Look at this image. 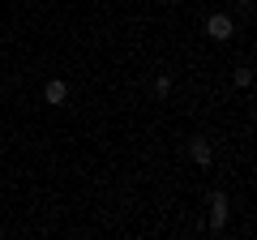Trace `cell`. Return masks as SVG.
Returning a JSON list of instances; mask_svg holds the SVG:
<instances>
[{"instance_id":"1","label":"cell","mask_w":257,"mask_h":240,"mask_svg":"<svg viewBox=\"0 0 257 240\" xmlns=\"http://www.w3.org/2000/svg\"><path fill=\"white\" fill-rule=\"evenodd\" d=\"M206 206H210V231H214V236H219V231H227V219H231V197L223 193V189H214Z\"/></svg>"},{"instance_id":"2","label":"cell","mask_w":257,"mask_h":240,"mask_svg":"<svg viewBox=\"0 0 257 240\" xmlns=\"http://www.w3.org/2000/svg\"><path fill=\"white\" fill-rule=\"evenodd\" d=\"M206 35H210L214 43H227V39L236 35V22H231V13H210V18H206Z\"/></svg>"},{"instance_id":"3","label":"cell","mask_w":257,"mask_h":240,"mask_svg":"<svg viewBox=\"0 0 257 240\" xmlns=\"http://www.w3.org/2000/svg\"><path fill=\"white\" fill-rule=\"evenodd\" d=\"M189 159H193L197 167H210V163H214V146H210L206 138H193V142H189Z\"/></svg>"},{"instance_id":"4","label":"cell","mask_w":257,"mask_h":240,"mask_svg":"<svg viewBox=\"0 0 257 240\" xmlns=\"http://www.w3.org/2000/svg\"><path fill=\"white\" fill-rule=\"evenodd\" d=\"M43 103H52V107L69 103V82H64V77H52V82L43 86Z\"/></svg>"},{"instance_id":"5","label":"cell","mask_w":257,"mask_h":240,"mask_svg":"<svg viewBox=\"0 0 257 240\" xmlns=\"http://www.w3.org/2000/svg\"><path fill=\"white\" fill-rule=\"evenodd\" d=\"M231 82H236L240 90H248V86H253V69H248V65H240L236 73H231Z\"/></svg>"},{"instance_id":"6","label":"cell","mask_w":257,"mask_h":240,"mask_svg":"<svg viewBox=\"0 0 257 240\" xmlns=\"http://www.w3.org/2000/svg\"><path fill=\"white\" fill-rule=\"evenodd\" d=\"M155 94H159V99H167V94H172V77H167V73L155 77Z\"/></svg>"},{"instance_id":"7","label":"cell","mask_w":257,"mask_h":240,"mask_svg":"<svg viewBox=\"0 0 257 240\" xmlns=\"http://www.w3.org/2000/svg\"><path fill=\"white\" fill-rule=\"evenodd\" d=\"M236 5H253V0H236Z\"/></svg>"}]
</instances>
